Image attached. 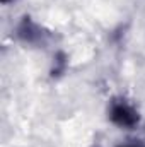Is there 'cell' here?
I'll return each instance as SVG.
<instances>
[{"label":"cell","mask_w":145,"mask_h":147,"mask_svg":"<svg viewBox=\"0 0 145 147\" xmlns=\"http://www.w3.org/2000/svg\"><path fill=\"white\" fill-rule=\"evenodd\" d=\"M111 120L119 127H133L138 121V115L132 106L125 103H116L111 110Z\"/></svg>","instance_id":"1"},{"label":"cell","mask_w":145,"mask_h":147,"mask_svg":"<svg viewBox=\"0 0 145 147\" xmlns=\"http://www.w3.org/2000/svg\"><path fill=\"white\" fill-rule=\"evenodd\" d=\"M126 147H135V146H126Z\"/></svg>","instance_id":"2"},{"label":"cell","mask_w":145,"mask_h":147,"mask_svg":"<svg viewBox=\"0 0 145 147\" xmlns=\"http://www.w3.org/2000/svg\"><path fill=\"white\" fill-rule=\"evenodd\" d=\"M2 2H9V0H2Z\"/></svg>","instance_id":"3"}]
</instances>
